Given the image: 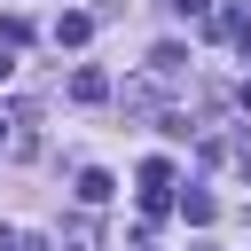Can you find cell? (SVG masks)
<instances>
[{
  "label": "cell",
  "instance_id": "ba28073f",
  "mask_svg": "<svg viewBox=\"0 0 251 251\" xmlns=\"http://www.w3.org/2000/svg\"><path fill=\"white\" fill-rule=\"evenodd\" d=\"M173 8H180V16H204V8H212V0H173Z\"/></svg>",
  "mask_w": 251,
  "mask_h": 251
},
{
  "label": "cell",
  "instance_id": "7c38bea8",
  "mask_svg": "<svg viewBox=\"0 0 251 251\" xmlns=\"http://www.w3.org/2000/svg\"><path fill=\"white\" fill-rule=\"evenodd\" d=\"M0 141H8V118H0Z\"/></svg>",
  "mask_w": 251,
  "mask_h": 251
},
{
  "label": "cell",
  "instance_id": "52a82bcc",
  "mask_svg": "<svg viewBox=\"0 0 251 251\" xmlns=\"http://www.w3.org/2000/svg\"><path fill=\"white\" fill-rule=\"evenodd\" d=\"M180 212H188V220H196V227H204V220H212V212H220V204H212V196H204V188H188V196H180Z\"/></svg>",
  "mask_w": 251,
  "mask_h": 251
},
{
  "label": "cell",
  "instance_id": "8992f818",
  "mask_svg": "<svg viewBox=\"0 0 251 251\" xmlns=\"http://www.w3.org/2000/svg\"><path fill=\"white\" fill-rule=\"evenodd\" d=\"M180 63H188V55H180V47H173V39H165V47H157V55H149V71H157V78H173V71H180Z\"/></svg>",
  "mask_w": 251,
  "mask_h": 251
},
{
  "label": "cell",
  "instance_id": "9c48e42d",
  "mask_svg": "<svg viewBox=\"0 0 251 251\" xmlns=\"http://www.w3.org/2000/svg\"><path fill=\"white\" fill-rule=\"evenodd\" d=\"M8 71H16V47H0V78H8Z\"/></svg>",
  "mask_w": 251,
  "mask_h": 251
},
{
  "label": "cell",
  "instance_id": "3957f363",
  "mask_svg": "<svg viewBox=\"0 0 251 251\" xmlns=\"http://www.w3.org/2000/svg\"><path fill=\"white\" fill-rule=\"evenodd\" d=\"M102 94H110L102 71H71V102H102Z\"/></svg>",
  "mask_w": 251,
  "mask_h": 251
},
{
  "label": "cell",
  "instance_id": "30bf717a",
  "mask_svg": "<svg viewBox=\"0 0 251 251\" xmlns=\"http://www.w3.org/2000/svg\"><path fill=\"white\" fill-rule=\"evenodd\" d=\"M0 251H16V235H8V227H0Z\"/></svg>",
  "mask_w": 251,
  "mask_h": 251
},
{
  "label": "cell",
  "instance_id": "277c9868",
  "mask_svg": "<svg viewBox=\"0 0 251 251\" xmlns=\"http://www.w3.org/2000/svg\"><path fill=\"white\" fill-rule=\"evenodd\" d=\"M110 196H118L110 173H78V204H110Z\"/></svg>",
  "mask_w": 251,
  "mask_h": 251
},
{
  "label": "cell",
  "instance_id": "5b68a950",
  "mask_svg": "<svg viewBox=\"0 0 251 251\" xmlns=\"http://www.w3.org/2000/svg\"><path fill=\"white\" fill-rule=\"evenodd\" d=\"M63 243H71V251H94V243H102V227H94V220H71V227H63Z\"/></svg>",
  "mask_w": 251,
  "mask_h": 251
},
{
  "label": "cell",
  "instance_id": "6da1fadb",
  "mask_svg": "<svg viewBox=\"0 0 251 251\" xmlns=\"http://www.w3.org/2000/svg\"><path fill=\"white\" fill-rule=\"evenodd\" d=\"M141 204H149V220L173 204V165H165V157H149V165H141Z\"/></svg>",
  "mask_w": 251,
  "mask_h": 251
},
{
  "label": "cell",
  "instance_id": "8fae6325",
  "mask_svg": "<svg viewBox=\"0 0 251 251\" xmlns=\"http://www.w3.org/2000/svg\"><path fill=\"white\" fill-rule=\"evenodd\" d=\"M243 110H251V78H243Z\"/></svg>",
  "mask_w": 251,
  "mask_h": 251
},
{
  "label": "cell",
  "instance_id": "7a4b0ae2",
  "mask_svg": "<svg viewBox=\"0 0 251 251\" xmlns=\"http://www.w3.org/2000/svg\"><path fill=\"white\" fill-rule=\"evenodd\" d=\"M86 31H94V16H55V47H86Z\"/></svg>",
  "mask_w": 251,
  "mask_h": 251
}]
</instances>
